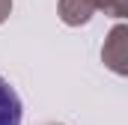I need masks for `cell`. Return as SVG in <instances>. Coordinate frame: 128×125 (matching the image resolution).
<instances>
[{
    "label": "cell",
    "mask_w": 128,
    "mask_h": 125,
    "mask_svg": "<svg viewBox=\"0 0 128 125\" xmlns=\"http://www.w3.org/2000/svg\"><path fill=\"white\" fill-rule=\"evenodd\" d=\"M0 125H21V98L0 74Z\"/></svg>",
    "instance_id": "obj_1"
}]
</instances>
